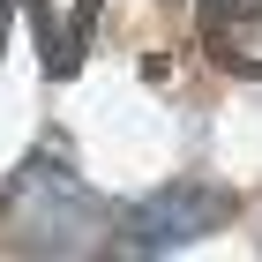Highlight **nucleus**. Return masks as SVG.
<instances>
[{
    "instance_id": "obj_3",
    "label": "nucleus",
    "mask_w": 262,
    "mask_h": 262,
    "mask_svg": "<svg viewBox=\"0 0 262 262\" xmlns=\"http://www.w3.org/2000/svg\"><path fill=\"white\" fill-rule=\"evenodd\" d=\"M202 53L232 75H262V0H202Z\"/></svg>"
},
{
    "instance_id": "obj_1",
    "label": "nucleus",
    "mask_w": 262,
    "mask_h": 262,
    "mask_svg": "<svg viewBox=\"0 0 262 262\" xmlns=\"http://www.w3.org/2000/svg\"><path fill=\"white\" fill-rule=\"evenodd\" d=\"M232 217V195L225 187H202V180H172L158 195H142L120 225H113V247L120 255H172V247H195L210 225Z\"/></svg>"
},
{
    "instance_id": "obj_2",
    "label": "nucleus",
    "mask_w": 262,
    "mask_h": 262,
    "mask_svg": "<svg viewBox=\"0 0 262 262\" xmlns=\"http://www.w3.org/2000/svg\"><path fill=\"white\" fill-rule=\"evenodd\" d=\"M0 210H23V217H30V232H23L30 247H82V232L98 225V202L82 195V180L60 158H30L15 172V187H8Z\"/></svg>"
},
{
    "instance_id": "obj_4",
    "label": "nucleus",
    "mask_w": 262,
    "mask_h": 262,
    "mask_svg": "<svg viewBox=\"0 0 262 262\" xmlns=\"http://www.w3.org/2000/svg\"><path fill=\"white\" fill-rule=\"evenodd\" d=\"M98 8H105V0H75V38H68V53H60L68 68H75V53H82V38L98 30Z\"/></svg>"
}]
</instances>
